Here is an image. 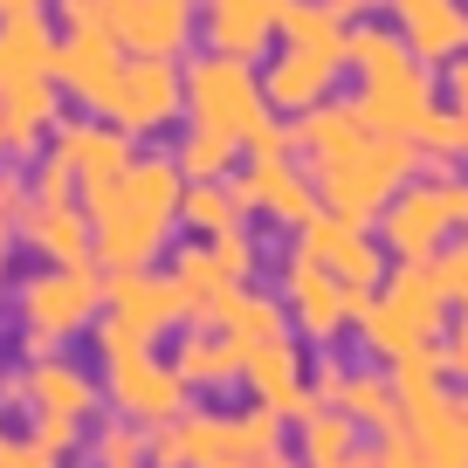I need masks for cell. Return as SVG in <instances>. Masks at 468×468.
Segmentation results:
<instances>
[{
    "instance_id": "cell-1",
    "label": "cell",
    "mask_w": 468,
    "mask_h": 468,
    "mask_svg": "<svg viewBox=\"0 0 468 468\" xmlns=\"http://www.w3.org/2000/svg\"><path fill=\"white\" fill-rule=\"evenodd\" d=\"M179 193H186L179 159H132L117 179L83 186L90 241H97V262L111 276L117 269H152L165 255V241L179 228Z\"/></svg>"
},
{
    "instance_id": "cell-2",
    "label": "cell",
    "mask_w": 468,
    "mask_h": 468,
    "mask_svg": "<svg viewBox=\"0 0 468 468\" xmlns=\"http://www.w3.org/2000/svg\"><path fill=\"white\" fill-rule=\"evenodd\" d=\"M345 62L358 69V97L351 103H358V117L372 132H399V138L420 132V117L434 111V62L413 56L407 35L366 21V28H351Z\"/></svg>"
},
{
    "instance_id": "cell-3",
    "label": "cell",
    "mask_w": 468,
    "mask_h": 468,
    "mask_svg": "<svg viewBox=\"0 0 468 468\" xmlns=\"http://www.w3.org/2000/svg\"><path fill=\"white\" fill-rule=\"evenodd\" d=\"M413 173H420V145H413V138H399V132H372L351 159H337L331 173H317V193H324V207H331V214L372 228V220L386 214V200H393Z\"/></svg>"
},
{
    "instance_id": "cell-4",
    "label": "cell",
    "mask_w": 468,
    "mask_h": 468,
    "mask_svg": "<svg viewBox=\"0 0 468 468\" xmlns=\"http://www.w3.org/2000/svg\"><path fill=\"white\" fill-rule=\"evenodd\" d=\"M186 290L173 276H152V269H117L111 290H103V317L90 324L97 351H124V345H152L159 331L186 324Z\"/></svg>"
},
{
    "instance_id": "cell-5",
    "label": "cell",
    "mask_w": 468,
    "mask_h": 468,
    "mask_svg": "<svg viewBox=\"0 0 468 468\" xmlns=\"http://www.w3.org/2000/svg\"><path fill=\"white\" fill-rule=\"evenodd\" d=\"M179 76H186V117H193V124H207V132L249 138L255 124L269 117V90H262V76H255L241 56L207 48V56H193Z\"/></svg>"
},
{
    "instance_id": "cell-6",
    "label": "cell",
    "mask_w": 468,
    "mask_h": 468,
    "mask_svg": "<svg viewBox=\"0 0 468 468\" xmlns=\"http://www.w3.org/2000/svg\"><path fill=\"white\" fill-rule=\"evenodd\" d=\"M179 468H255L282 448V413L255 399L249 413H179Z\"/></svg>"
},
{
    "instance_id": "cell-7",
    "label": "cell",
    "mask_w": 468,
    "mask_h": 468,
    "mask_svg": "<svg viewBox=\"0 0 468 468\" xmlns=\"http://www.w3.org/2000/svg\"><path fill=\"white\" fill-rule=\"evenodd\" d=\"M103 290H111V269L103 262H48L21 282V324L48 331L62 345V337L90 331L103 317Z\"/></svg>"
},
{
    "instance_id": "cell-8",
    "label": "cell",
    "mask_w": 468,
    "mask_h": 468,
    "mask_svg": "<svg viewBox=\"0 0 468 468\" xmlns=\"http://www.w3.org/2000/svg\"><path fill=\"white\" fill-rule=\"evenodd\" d=\"M193 386L179 379L173 358H152V345H124V351H103V399H111L124 420L138 427H159L186 413Z\"/></svg>"
},
{
    "instance_id": "cell-9",
    "label": "cell",
    "mask_w": 468,
    "mask_h": 468,
    "mask_svg": "<svg viewBox=\"0 0 468 468\" xmlns=\"http://www.w3.org/2000/svg\"><path fill=\"white\" fill-rule=\"evenodd\" d=\"M103 117H111V124H124L132 138L165 132V124H179V117H186V76L173 69V56H124Z\"/></svg>"
},
{
    "instance_id": "cell-10",
    "label": "cell",
    "mask_w": 468,
    "mask_h": 468,
    "mask_svg": "<svg viewBox=\"0 0 468 468\" xmlns=\"http://www.w3.org/2000/svg\"><path fill=\"white\" fill-rule=\"evenodd\" d=\"M296 249L310 255V262L324 269V276H337L345 290H379V276H386V255H379V241H372L358 220H345V214H331V207H317V214L296 228Z\"/></svg>"
},
{
    "instance_id": "cell-11",
    "label": "cell",
    "mask_w": 468,
    "mask_h": 468,
    "mask_svg": "<svg viewBox=\"0 0 468 468\" xmlns=\"http://www.w3.org/2000/svg\"><path fill=\"white\" fill-rule=\"evenodd\" d=\"M117 69H124V42L111 35V21H76V28H62V48H56V83L69 90L83 111H97V117H103Z\"/></svg>"
},
{
    "instance_id": "cell-12",
    "label": "cell",
    "mask_w": 468,
    "mask_h": 468,
    "mask_svg": "<svg viewBox=\"0 0 468 468\" xmlns=\"http://www.w3.org/2000/svg\"><path fill=\"white\" fill-rule=\"evenodd\" d=\"M448 228H454L448 186H413V179L379 214V241H386V255H399V262H434L441 241H448Z\"/></svg>"
},
{
    "instance_id": "cell-13",
    "label": "cell",
    "mask_w": 468,
    "mask_h": 468,
    "mask_svg": "<svg viewBox=\"0 0 468 468\" xmlns=\"http://www.w3.org/2000/svg\"><path fill=\"white\" fill-rule=\"evenodd\" d=\"M103 21L124 56H179L200 28V0H103Z\"/></svg>"
},
{
    "instance_id": "cell-14",
    "label": "cell",
    "mask_w": 468,
    "mask_h": 468,
    "mask_svg": "<svg viewBox=\"0 0 468 468\" xmlns=\"http://www.w3.org/2000/svg\"><path fill=\"white\" fill-rule=\"evenodd\" d=\"M282 303H290V324L303 337H317V345H331V337L351 324V290L337 276H324L303 249L282 262Z\"/></svg>"
},
{
    "instance_id": "cell-15",
    "label": "cell",
    "mask_w": 468,
    "mask_h": 468,
    "mask_svg": "<svg viewBox=\"0 0 468 468\" xmlns=\"http://www.w3.org/2000/svg\"><path fill=\"white\" fill-rule=\"evenodd\" d=\"M48 152H56L83 186H103V179H117L138 159V138L124 132V124H111V117H76V124H56V145Z\"/></svg>"
},
{
    "instance_id": "cell-16",
    "label": "cell",
    "mask_w": 468,
    "mask_h": 468,
    "mask_svg": "<svg viewBox=\"0 0 468 468\" xmlns=\"http://www.w3.org/2000/svg\"><path fill=\"white\" fill-rule=\"evenodd\" d=\"M234 193H241L249 214H269V220H282V228H303V220L324 207L310 165H290V159H255L249 173L234 179Z\"/></svg>"
},
{
    "instance_id": "cell-17",
    "label": "cell",
    "mask_w": 468,
    "mask_h": 468,
    "mask_svg": "<svg viewBox=\"0 0 468 468\" xmlns=\"http://www.w3.org/2000/svg\"><path fill=\"white\" fill-rule=\"evenodd\" d=\"M7 399H15V407H35V413H69V420H90L103 393H97V379H90L76 358L48 351V358H28V372L7 386Z\"/></svg>"
},
{
    "instance_id": "cell-18",
    "label": "cell",
    "mask_w": 468,
    "mask_h": 468,
    "mask_svg": "<svg viewBox=\"0 0 468 468\" xmlns=\"http://www.w3.org/2000/svg\"><path fill=\"white\" fill-rule=\"evenodd\" d=\"M200 28H207V48L255 62L282 35V0H200Z\"/></svg>"
},
{
    "instance_id": "cell-19",
    "label": "cell",
    "mask_w": 468,
    "mask_h": 468,
    "mask_svg": "<svg viewBox=\"0 0 468 468\" xmlns=\"http://www.w3.org/2000/svg\"><path fill=\"white\" fill-rule=\"evenodd\" d=\"M241 379H249L255 399H262V407H276L282 420H296L303 407H317V393H310V358L290 345V337H262V345H249Z\"/></svg>"
},
{
    "instance_id": "cell-20",
    "label": "cell",
    "mask_w": 468,
    "mask_h": 468,
    "mask_svg": "<svg viewBox=\"0 0 468 468\" xmlns=\"http://www.w3.org/2000/svg\"><path fill=\"white\" fill-rule=\"evenodd\" d=\"M62 117V83L56 76H21V83L0 90V152H15V159H35L42 138L56 132Z\"/></svg>"
},
{
    "instance_id": "cell-21",
    "label": "cell",
    "mask_w": 468,
    "mask_h": 468,
    "mask_svg": "<svg viewBox=\"0 0 468 468\" xmlns=\"http://www.w3.org/2000/svg\"><path fill=\"white\" fill-rule=\"evenodd\" d=\"M337 69H345V56H331V48L282 42V56H269V76H262V90H269V111H290V117H303L310 103H324V97H331Z\"/></svg>"
},
{
    "instance_id": "cell-22",
    "label": "cell",
    "mask_w": 468,
    "mask_h": 468,
    "mask_svg": "<svg viewBox=\"0 0 468 468\" xmlns=\"http://www.w3.org/2000/svg\"><path fill=\"white\" fill-rule=\"evenodd\" d=\"M21 241H28L42 262H97V241H90V207L83 200H28L15 214Z\"/></svg>"
},
{
    "instance_id": "cell-23",
    "label": "cell",
    "mask_w": 468,
    "mask_h": 468,
    "mask_svg": "<svg viewBox=\"0 0 468 468\" xmlns=\"http://www.w3.org/2000/svg\"><path fill=\"white\" fill-rule=\"evenodd\" d=\"M393 21L420 62L468 56V0H393Z\"/></svg>"
},
{
    "instance_id": "cell-24",
    "label": "cell",
    "mask_w": 468,
    "mask_h": 468,
    "mask_svg": "<svg viewBox=\"0 0 468 468\" xmlns=\"http://www.w3.org/2000/svg\"><path fill=\"white\" fill-rule=\"evenodd\" d=\"M372 138V124L358 117V103H337V97H324V103H310L303 111V124H296V145H303V165H310V179L317 173H331L337 159H351V152Z\"/></svg>"
},
{
    "instance_id": "cell-25",
    "label": "cell",
    "mask_w": 468,
    "mask_h": 468,
    "mask_svg": "<svg viewBox=\"0 0 468 468\" xmlns=\"http://www.w3.org/2000/svg\"><path fill=\"white\" fill-rule=\"evenodd\" d=\"M407 434L427 462L468 468V393H434L420 407H407Z\"/></svg>"
},
{
    "instance_id": "cell-26",
    "label": "cell",
    "mask_w": 468,
    "mask_h": 468,
    "mask_svg": "<svg viewBox=\"0 0 468 468\" xmlns=\"http://www.w3.org/2000/svg\"><path fill=\"white\" fill-rule=\"evenodd\" d=\"M200 324H214V331L241 337V345H262V337H282V324H290V303H282V296L249 290V282H234V290H220L214 303L200 310Z\"/></svg>"
},
{
    "instance_id": "cell-27",
    "label": "cell",
    "mask_w": 468,
    "mask_h": 468,
    "mask_svg": "<svg viewBox=\"0 0 468 468\" xmlns=\"http://www.w3.org/2000/svg\"><path fill=\"white\" fill-rule=\"evenodd\" d=\"M358 434L366 427L351 420L345 407H303V427H296V462L303 468H351L358 462Z\"/></svg>"
},
{
    "instance_id": "cell-28",
    "label": "cell",
    "mask_w": 468,
    "mask_h": 468,
    "mask_svg": "<svg viewBox=\"0 0 468 468\" xmlns=\"http://www.w3.org/2000/svg\"><path fill=\"white\" fill-rule=\"evenodd\" d=\"M56 28L42 15H0V90L21 76H56Z\"/></svg>"
},
{
    "instance_id": "cell-29",
    "label": "cell",
    "mask_w": 468,
    "mask_h": 468,
    "mask_svg": "<svg viewBox=\"0 0 468 468\" xmlns=\"http://www.w3.org/2000/svg\"><path fill=\"white\" fill-rule=\"evenodd\" d=\"M337 407L351 413V420L366 427V434H379V441H393V434H407V399H399V386H393V372H351L345 379V399Z\"/></svg>"
},
{
    "instance_id": "cell-30",
    "label": "cell",
    "mask_w": 468,
    "mask_h": 468,
    "mask_svg": "<svg viewBox=\"0 0 468 468\" xmlns=\"http://www.w3.org/2000/svg\"><path fill=\"white\" fill-rule=\"evenodd\" d=\"M173 366H179L186 386H228V379H241V366H249V345L228 337V331H193L186 345L173 351Z\"/></svg>"
},
{
    "instance_id": "cell-31",
    "label": "cell",
    "mask_w": 468,
    "mask_h": 468,
    "mask_svg": "<svg viewBox=\"0 0 468 468\" xmlns=\"http://www.w3.org/2000/svg\"><path fill=\"white\" fill-rule=\"evenodd\" d=\"M386 296H393V303L407 310V317L420 324L427 337H441V324H448V303H454L434 262H399V269H393V282H386Z\"/></svg>"
},
{
    "instance_id": "cell-32",
    "label": "cell",
    "mask_w": 468,
    "mask_h": 468,
    "mask_svg": "<svg viewBox=\"0 0 468 468\" xmlns=\"http://www.w3.org/2000/svg\"><path fill=\"white\" fill-rule=\"evenodd\" d=\"M241 193L228 186V179H186V193H179V220H186L200 241H214V234H228V228H241Z\"/></svg>"
},
{
    "instance_id": "cell-33",
    "label": "cell",
    "mask_w": 468,
    "mask_h": 468,
    "mask_svg": "<svg viewBox=\"0 0 468 468\" xmlns=\"http://www.w3.org/2000/svg\"><path fill=\"white\" fill-rule=\"evenodd\" d=\"M282 42H303V48H331V56H345L351 21L337 15V0H282Z\"/></svg>"
},
{
    "instance_id": "cell-34",
    "label": "cell",
    "mask_w": 468,
    "mask_h": 468,
    "mask_svg": "<svg viewBox=\"0 0 468 468\" xmlns=\"http://www.w3.org/2000/svg\"><path fill=\"white\" fill-rule=\"evenodd\" d=\"M173 282L186 290V310H193V324H200V310L214 303L220 290H234V269L220 262L214 241H193V249H179V255H173Z\"/></svg>"
},
{
    "instance_id": "cell-35",
    "label": "cell",
    "mask_w": 468,
    "mask_h": 468,
    "mask_svg": "<svg viewBox=\"0 0 468 468\" xmlns=\"http://www.w3.org/2000/svg\"><path fill=\"white\" fill-rule=\"evenodd\" d=\"M173 159H179V173H186V179H228V173H234V159H241V138L193 124V138L173 152Z\"/></svg>"
},
{
    "instance_id": "cell-36",
    "label": "cell",
    "mask_w": 468,
    "mask_h": 468,
    "mask_svg": "<svg viewBox=\"0 0 468 468\" xmlns=\"http://www.w3.org/2000/svg\"><path fill=\"white\" fill-rule=\"evenodd\" d=\"M454 358L441 345H413V351H399L393 358V386H399V399L407 407H420V399H434L441 393V372H448Z\"/></svg>"
},
{
    "instance_id": "cell-37",
    "label": "cell",
    "mask_w": 468,
    "mask_h": 468,
    "mask_svg": "<svg viewBox=\"0 0 468 468\" xmlns=\"http://www.w3.org/2000/svg\"><path fill=\"white\" fill-rule=\"evenodd\" d=\"M90 468H145V427L138 420H103L97 434H90Z\"/></svg>"
},
{
    "instance_id": "cell-38",
    "label": "cell",
    "mask_w": 468,
    "mask_h": 468,
    "mask_svg": "<svg viewBox=\"0 0 468 468\" xmlns=\"http://www.w3.org/2000/svg\"><path fill=\"white\" fill-rule=\"evenodd\" d=\"M413 145H420V159H434V165L462 159V152H468V117L462 111H427L420 132H413Z\"/></svg>"
},
{
    "instance_id": "cell-39",
    "label": "cell",
    "mask_w": 468,
    "mask_h": 468,
    "mask_svg": "<svg viewBox=\"0 0 468 468\" xmlns=\"http://www.w3.org/2000/svg\"><path fill=\"white\" fill-rule=\"evenodd\" d=\"M76 441H83V420H69V413H35V427H28V448H42V454H69Z\"/></svg>"
},
{
    "instance_id": "cell-40",
    "label": "cell",
    "mask_w": 468,
    "mask_h": 468,
    "mask_svg": "<svg viewBox=\"0 0 468 468\" xmlns=\"http://www.w3.org/2000/svg\"><path fill=\"white\" fill-rule=\"evenodd\" d=\"M76 193H83V179H76L56 152H48V159L35 165V179H28V200H76Z\"/></svg>"
},
{
    "instance_id": "cell-41",
    "label": "cell",
    "mask_w": 468,
    "mask_h": 468,
    "mask_svg": "<svg viewBox=\"0 0 468 468\" xmlns=\"http://www.w3.org/2000/svg\"><path fill=\"white\" fill-rule=\"evenodd\" d=\"M214 249H220V262L234 269V282H249V276H255V262H262V249H255V234H241V228L214 234Z\"/></svg>"
},
{
    "instance_id": "cell-42",
    "label": "cell",
    "mask_w": 468,
    "mask_h": 468,
    "mask_svg": "<svg viewBox=\"0 0 468 468\" xmlns=\"http://www.w3.org/2000/svg\"><path fill=\"white\" fill-rule=\"evenodd\" d=\"M241 145H249L255 159H290V152H296V132H290V124H276V117H262V124H255Z\"/></svg>"
},
{
    "instance_id": "cell-43",
    "label": "cell",
    "mask_w": 468,
    "mask_h": 468,
    "mask_svg": "<svg viewBox=\"0 0 468 468\" xmlns=\"http://www.w3.org/2000/svg\"><path fill=\"white\" fill-rule=\"evenodd\" d=\"M28 207V193H21V179L0 173V276H7V241H15V214Z\"/></svg>"
},
{
    "instance_id": "cell-44",
    "label": "cell",
    "mask_w": 468,
    "mask_h": 468,
    "mask_svg": "<svg viewBox=\"0 0 468 468\" xmlns=\"http://www.w3.org/2000/svg\"><path fill=\"white\" fill-rule=\"evenodd\" d=\"M441 282H448V296L454 303H468V241H454V249H441Z\"/></svg>"
},
{
    "instance_id": "cell-45",
    "label": "cell",
    "mask_w": 468,
    "mask_h": 468,
    "mask_svg": "<svg viewBox=\"0 0 468 468\" xmlns=\"http://www.w3.org/2000/svg\"><path fill=\"white\" fill-rule=\"evenodd\" d=\"M345 379H351V372H345V366H324V372H317V379H310V393H317V399H324V407H337V399H345Z\"/></svg>"
},
{
    "instance_id": "cell-46",
    "label": "cell",
    "mask_w": 468,
    "mask_h": 468,
    "mask_svg": "<svg viewBox=\"0 0 468 468\" xmlns=\"http://www.w3.org/2000/svg\"><path fill=\"white\" fill-rule=\"evenodd\" d=\"M448 90H454V111L468 117V56H454V62H448Z\"/></svg>"
},
{
    "instance_id": "cell-47",
    "label": "cell",
    "mask_w": 468,
    "mask_h": 468,
    "mask_svg": "<svg viewBox=\"0 0 468 468\" xmlns=\"http://www.w3.org/2000/svg\"><path fill=\"white\" fill-rule=\"evenodd\" d=\"M448 358H454V372L468 379V310H462V324H454V345H448Z\"/></svg>"
},
{
    "instance_id": "cell-48",
    "label": "cell",
    "mask_w": 468,
    "mask_h": 468,
    "mask_svg": "<svg viewBox=\"0 0 468 468\" xmlns=\"http://www.w3.org/2000/svg\"><path fill=\"white\" fill-rule=\"evenodd\" d=\"M7 468H62V462H56V454H42V448H15V454H7Z\"/></svg>"
},
{
    "instance_id": "cell-49",
    "label": "cell",
    "mask_w": 468,
    "mask_h": 468,
    "mask_svg": "<svg viewBox=\"0 0 468 468\" xmlns=\"http://www.w3.org/2000/svg\"><path fill=\"white\" fill-rule=\"evenodd\" d=\"M448 207H454V228H468V179H448Z\"/></svg>"
},
{
    "instance_id": "cell-50",
    "label": "cell",
    "mask_w": 468,
    "mask_h": 468,
    "mask_svg": "<svg viewBox=\"0 0 468 468\" xmlns=\"http://www.w3.org/2000/svg\"><path fill=\"white\" fill-rule=\"evenodd\" d=\"M0 15H42V0H0Z\"/></svg>"
},
{
    "instance_id": "cell-51",
    "label": "cell",
    "mask_w": 468,
    "mask_h": 468,
    "mask_svg": "<svg viewBox=\"0 0 468 468\" xmlns=\"http://www.w3.org/2000/svg\"><path fill=\"white\" fill-rule=\"evenodd\" d=\"M255 468H303V462H282V448H276V454H262Z\"/></svg>"
},
{
    "instance_id": "cell-52",
    "label": "cell",
    "mask_w": 468,
    "mask_h": 468,
    "mask_svg": "<svg viewBox=\"0 0 468 468\" xmlns=\"http://www.w3.org/2000/svg\"><path fill=\"white\" fill-rule=\"evenodd\" d=\"M7 454H15V441H7V427H0V468H7Z\"/></svg>"
}]
</instances>
